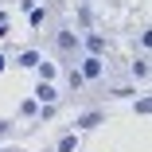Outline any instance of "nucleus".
Returning <instances> with one entry per match:
<instances>
[{
    "instance_id": "f257e3e1",
    "label": "nucleus",
    "mask_w": 152,
    "mask_h": 152,
    "mask_svg": "<svg viewBox=\"0 0 152 152\" xmlns=\"http://www.w3.org/2000/svg\"><path fill=\"white\" fill-rule=\"evenodd\" d=\"M98 74H102V58H98V55H90L86 63H82V78H98Z\"/></svg>"
},
{
    "instance_id": "f03ea898",
    "label": "nucleus",
    "mask_w": 152,
    "mask_h": 152,
    "mask_svg": "<svg viewBox=\"0 0 152 152\" xmlns=\"http://www.w3.org/2000/svg\"><path fill=\"white\" fill-rule=\"evenodd\" d=\"M86 47H90V55H102V51H105V39H102V35H90Z\"/></svg>"
},
{
    "instance_id": "7ed1b4c3",
    "label": "nucleus",
    "mask_w": 152,
    "mask_h": 152,
    "mask_svg": "<svg viewBox=\"0 0 152 152\" xmlns=\"http://www.w3.org/2000/svg\"><path fill=\"white\" fill-rule=\"evenodd\" d=\"M58 47H63V51H74V47H78V35L63 31V35H58Z\"/></svg>"
},
{
    "instance_id": "20e7f679",
    "label": "nucleus",
    "mask_w": 152,
    "mask_h": 152,
    "mask_svg": "<svg viewBox=\"0 0 152 152\" xmlns=\"http://www.w3.org/2000/svg\"><path fill=\"white\" fill-rule=\"evenodd\" d=\"M98 121H102V113H86V117L78 121V129H90V125H98Z\"/></svg>"
},
{
    "instance_id": "39448f33",
    "label": "nucleus",
    "mask_w": 152,
    "mask_h": 152,
    "mask_svg": "<svg viewBox=\"0 0 152 152\" xmlns=\"http://www.w3.org/2000/svg\"><path fill=\"white\" fill-rule=\"evenodd\" d=\"M58 152H74V137H63V140H58Z\"/></svg>"
},
{
    "instance_id": "423d86ee",
    "label": "nucleus",
    "mask_w": 152,
    "mask_h": 152,
    "mask_svg": "<svg viewBox=\"0 0 152 152\" xmlns=\"http://www.w3.org/2000/svg\"><path fill=\"white\" fill-rule=\"evenodd\" d=\"M4 27H8V12H0V31H4Z\"/></svg>"
}]
</instances>
